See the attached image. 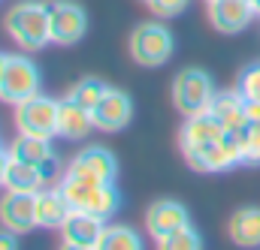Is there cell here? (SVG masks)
Listing matches in <instances>:
<instances>
[{
  "label": "cell",
  "instance_id": "obj_1",
  "mask_svg": "<svg viewBox=\"0 0 260 250\" xmlns=\"http://www.w3.org/2000/svg\"><path fill=\"white\" fill-rule=\"evenodd\" d=\"M6 33L12 43L24 52H40L52 43V27H49V3L40 0H24L9 9L6 15Z\"/></svg>",
  "mask_w": 260,
  "mask_h": 250
},
{
  "label": "cell",
  "instance_id": "obj_2",
  "mask_svg": "<svg viewBox=\"0 0 260 250\" xmlns=\"http://www.w3.org/2000/svg\"><path fill=\"white\" fill-rule=\"evenodd\" d=\"M188 166L197 172H224L239 163H245V142L242 130H224L221 139L203 142V145H185L182 148Z\"/></svg>",
  "mask_w": 260,
  "mask_h": 250
},
{
  "label": "cell",
  "instance_id": "obj_3",
  "mask_svg": "<svg viewBox=\"0 0 260 250\" xmlns=\"http://www.w3.org/2000/svg\"><path fill=\"white\" fill-rule=\"evenodd\" d=\"M215 100V88H212V78L197 69V66H188L176 75L173 81V106L185 115V118H194L200 112H209Z\"/></svg>",
  "mask_w": 260,
  "mask_h": 250
},
{
  "label": "cell",
  "instance_id": "obj_4",
  "mask_svg": "<svg viewBox=\"0 0 260 250\" xmlns=\"http://www.w3.org/2000/svg\"><path fill=\"white\" fill-rule=\"evenodd\" d=\"M58 118H61V103L43 94L15 106V127L24 136H40V139L58 136Z\"/></svg>",
  "mask_w": 260,
  "mask_h": 250
},
{
  "label": "cell",
  "instance_id": "obj_5",
  "mask_svg": "<svg viewBox=\"0 0 260 250\" xmlns=\"http://www.w3.org/2000/svg\"><path fill=\"white\" fill-rule=\"evenodd\" d=\"M130 55L142 66H160L173 58V33L157 21H145L130 33Z\"/></svg>",
  "mask_w": 260,
  "mask_h": 250
},
{
  "label": "cell",
  "instance_id": "obj_6",
  "mask_svg": "<svg viewBox=\"0 0 260 250\" xmlns=\"http://www.w3.org/2000/svg\"><path fill=\"white\" fill-rule=\"evenodd\" d=\"M37 94H40V69L34 66V61L24 58V55L9 58L3 81H0V100L18 106V103L37 97Z\"/></svg>",
  "mask_w": 260,
  "mask_h": 250
},
{
  "label": "cell",
  "instance_id": "obj_7",
  "mask_svg": "<svg viewBox=\"0 0 260 250\" xmlns=\"http://www.w3.org/2000/svg\"><path fill=\"white\" fill-rule=\"evenodd\" d=\"M64 175L79 178L85 184H112L115 175H118V163H115L112 151H106L100 145H91V148H85L73 157V163L67 166Z\"/></svg>",
  "mask_w": 260,
  "mask_h": 250
},
{
  "label": "cell",
  "instance_id": "obj_8",
  "mask_svg": "<svg viewBox=\"0 0 260 250\" xmlns=\"http://www.w3.org/2000/svg\"><path fill=\"white\" fill-rule=\"evenodd\" d=\"M49 27L55 46H76L88 30V15L73 0H55L49 3Z\"/></svg>",
  "mask_w": 260,
  "mask_h": 250
},
{
  "label": "cell",
  "instance_id": "obj_9",
  "mask_svg": "<svg viewBox=\"0 0 260 250\" xmlns=\"http://www.w3.org/2000/svg\"><path fill=\"white\" fill-rule=\"evenodd\" d=\"M9 157L37 166L46 178H55L58 169H61V160H58V154L52 151V142H49V139H40V136H24V133H18V139H12V145H9Z\"/></svg>",
  "mask_w": 260,
  "mask_h": 250
},
{
  "label": "cell",
  "instance_id": "obj_10",
  "mask_svg": "<svg viewBox=\"0 0 260 250\" xmlns=\"http://www.w3.org/2000/svg\"><path fill=\"white\" fill-rule=\"evenodd\" d=\"M0 223L12 232H30L37 226V193H15L6 190L0 199Z\"/></svg>",
  "mask_w": 260,
  "mask_h": 250
},
{
  "label": "cell",
  "instance_id": "obj_11",
  "mask_svg": "<svg viewBox=\"0 0 260 250\" xmlns=\"http://www.w3.org/2000/svg\"><path fill=\"white\" fill-rule=\"evenodd\" d=\"M188 223H191L188 208H185L182 202H176V199H157V202L145 211V229H148V235H151L154 241L173 235L176 229H182V226H188Z\"/></svg>",
  "mask_w": 260,
  "mask_h": 250
},
{
  "label": "cell",
  "instance_id": "obj_12",
  "mask_svg": "<svg viewBox=\"0 0 260 250\" xmlns=\"http://www.w3.org/2000/svg\"><path fill=\"white\" fill-rule=\"evenodd\" d=\"M91 118H94V127H97V130H103V133H118V130H124V127L130 124V118H133V103H130V97L124 91L109 88V91L103 94V100L97 103V109L91 112Z\"/></svg>",
  "mask_w": 260,
  "mask_h": 250
},
{
  "label": "cell",
  "instance_id": "obj_13",
  "mask_svg": "<svg viewBox=\"0 0 260 250\" xmlns=\"http://www.w3.org/2000/svg\"><path fill=\"white\" fill-rule=\"evenodd\" d=\"M254 6L251 0H209V21L221 33H239L251 24Z\"/></svg>",
  "mask_w": 260,
  "mask_h": 250
},
{
  "label": "cell",
  "instance_id": "obj_14",
  "mask_svg": "<svg viewBox=\"0 0 260 250\" xmlns=\"http://www.w3.org/2000/svg\"><path fill=\"white\" fill-rule=\"evenodd\" d=\"M103 229H106V223L100 217H94V214H88L82 208H70L67 220L61 223V238L70 241V244H88V247H94L97 238L103 235Z\"/></svg>",
  "mask_w": 260,
  "mask_h": 250
},
{
  "label": "cell",
  "instance_id": "obj_15",
  "mask_svg": "<svg viewBox=\"0 0 260 250\" xmlns=\"http://www.w3.org/2000/svg\"><path fill=\"white\" fill-rule=\"evenodd\" d=\"M209 112L218 118V124L224 127V130H242V127L248 124V118H245V97L239 91H221V94H215Z\"/></svg>",
  "mask_w": 260,
  "mask_h": 250
},
{
  "label": "cell",
  "instance_id": "obj_16",
  "mask_svg": "<svg viewBox=\"0 0 260 250\" xmlns=\"http://www.w3.org/2000/svg\"><path fill=\"white\" fill-rule=\"evenodd\" d=\"M70 214V202L58 187H43L37 193V226L46 229H61V223Z\"/></svg>",
  "mask_w": 260,
  "mask_h": 250
},
{
  "label": "cell",
  "instance_id": "obj_17",
  "mask_svg": "<svg viewBox=\"0 0 260 250\" xmlns=\"http://www.w3.org/2000/svg\"><path fill=\"white\" fill-rule=\"evenodd\" d=\"M227 235L239 247H260V208H239L227 223Z\"/></svg>",
  "mask_w": 260,
  "mask_h": 250
},
{
  "label": "cell",
  "instance_id": "obj_18",
  "mask_svg": "<svg viewBox=\"0 0 260 250\" xmlns=\"http://www.w3.org/2000/svg\"><path fill=\"white\" fill-rule=\"evenodd\" d=\"M91 130H94V118H91V112L82 109V106H76V103L61 100L58 136H64V139H70V142H76V139H85Z\"/></svg>",
  "mask_w": 260,
  "mask_h": 250
},
{
  "label": "cell",
  "instance_id": "obj_19",
  "mask_svg": "<svg viewBox=\"0 0 260 250\" xmlns=\"http://www.w3.org/2000/svg\"><path fill=\"white\" fill-rule=\"evenodd\" d=\"M118 205H121V196H118L115 184H97V187L88 190V196L82 199L79 208L88 211V214H94V217H100L106 223V220H112V214L118 211Z\"/></svg>",
  "mask_w": 260,
  "mask_h": 250
},
{
  "label": "cell",
  "instance_id": "obj_20",
  "mask_svg": "<svg viewBox=\"0 0 260 250\" xmlns=\"http://www.w3.org/2000/svg\"><path fill=\"white\" fill-rule=\"evenodd\" d=\"M224 136V127L218 124V118L212 112H200L194 118H188L182 127V148L185 145H203V142H215Z\"/></svg>",
  "mask_w": 260,
  "mask_h": 250
},
{
  "label": "cell",
  "instance_id": "obj_21",
  "mask_svg": "<svg viewBox=\"0 0 260 250\" xmlns=\"http://www.w3.org/2000/svg\"><path fill=\"white\" fill-rule=\"evenodd\" d=\"M46 175L30 166V163H21V160H12L9 163V172H6V190H15V193H40L46 187Z\"/></svg>",
  "mask_w": 260,
  "mask_h": 250
},
{
  "label": "cell",
  "instance_id": "obj_22",
  "mask_svg": "<svg viewBox=\"0 0 260 250\" xmlns=\"http://www.w3.org/2000/svg\"><path fill=\"white\" fill-rule=\"evenodd\" d=\"M94 247L97 250H145L142 247L139 232L130 229V226H124V223H112V226H106Z\"/></svg>",
  "mask_w": 260,
  "mask_h": 250
},
{
  "label": "cell",
  "instance_id": "obj_23",
  "mask_svg": "<svg viewBox=\"0 0 260 250\" xmlns=\"http://www.w3.org/2000/svg\"><path fill=\"white\" fill-rule=\"evenodd\" d=\"M106 91H109V85H106V81H100V78H82V81H76V85L67 91L64 100H67V103L82 106V109H88V112H94Z\"/></svg>",
  "mask_w": 260,
  "mask_h": 250
},
{
  "label": "cell",
  "instance_id": "obj_24",
  "mask_svg": "<svg viewBox=\"0 0 260 250\" xmlns=\"http://www.w3.org/2000/svg\"><path fill=\"white\" fill-rule=\"evenodd\" d=\"M157 250H203V238H200V232H197L194 226L188 223V226L176 229L173 235L160 238L157 241Z\"/></svg>",
  "mask_w": 260,
  "mask_h": 250
},
{
  "label": "cell",
  "instance_id": "obj_25",
  "mask_svg": "<svg viewBox=\"0 0 260 250\" xmlns=\"http://www.w3.org/2000/svg\"><path fill=\"white\" fill-rule=\"evenodd\" d=\"M242 142H245V163L260 166V121H248L242 127Z\"/></svg>",
  "mask_w": 260,
  "mask_h": 250
},
{
  "label": "cell",
  "instance_id": "obj_26",
  "mask_svg": "<svg viewBox=\"0 0 260 250\" xmlns=\"http://www.w3.org/2000/svg\"><path fill=\"white\" fill-rule=\"evenodd\" d=\"M236 91H239V94H242L245 100H260V61L242 69V75H239V85H236Z\"/></svg>",
  "mask_w": 260,
  "mask_h": 250
},
{
  "label": "cell",
  "instance_id": "obj_27",
  "mask_svg": "<svg viewBox=\"0 0 260 250\" xmlns=\"http://www.w3.org/2000/svg\"><path fill=\"white\" fill-rule=\"evenodd\" d=\"M188 3H191V0H148V9H151L154 15H160V18H173V15H179Z\"/></svg>",
  "mask_w": 260,
  "mask_h": 250
},
{
  "label": "cell",
  "instance_id": "obj_28",
  "mask_svg": "<svg viewBox=\"0 0 260 250\" xmlns=\"http://www.w3.org/2000/svg\"><path fill=\"white\" fill-rule=\"evenodd\" d=\"M15 235L18 232H12V229H0V250H18V241H15Z\"/></svg>",
  "mask_w": 260,
  "mask_h": 250
},
{
  "label": "cell",
  "instance_id": "obj_29",
  "mask_svg": "<svg viewBox=\"0 0 260 250\" xmlns=\"http://www.w3.org/2000/svg\"><path fill=\"white\" fill-rule=\"evenodd\" d=\"M9 163H12L9 148H3V151H0V187H6V172H9Z\"/></svg>",
  "mask_w": 260,
  "mask_h": 250
},
{
  "label": "cell",
  "instance_id": "obj_30",
  "mask_svg": "<svg viewBox=\"0 0 260 250\" xmlns=\"http://www.w3.org/2000/svg\"><path fill=\"white\" fill-rule=\"evenodd\" d=\"M245 118L260 121V100H245Z\"/></svg>",
  "mask_w": 260,
  "mask_h": 250
},
{
  "label": "cell",
  "instance_id": "obj_31",
  "mask_svg": "<svg viewBox=\"0 0 260 250\" xmlns=\"http://www.w3.org/2000/svg\"><path fill=\"white\" fill-rule=\"evenodd\" d=\"M61 250H97V247H88V244H70V241H64Z\"/></svg>",
  "mask_w": 260,
  "mask_h": 250
},
{
  "label": "cell",
  "instance_id": "obj_32",
  "mask_svg": "<svg viewBox=\"0 0 260 250\" xmlns=\"http://www.w3.org/2000/svg\"><path fill=\"white\" fill-rule=\"evenodd\" d=\"M6 63H9V55L0 52V81H3V72H6Z\"/></svg>",
  "mask_w": 260,
  "mask_h": 250
},
{
  "label": "cell",
  "instance_id": "obj_33",
  "mask_svg": "<svg viewBox=\"0 0 260 250\" xmlns=\"http://www.w3.org/2000/svg\"><path fill=\"white\" fill-rule=\"evenodd\" d=\"M251 6H254V18H260V0H251Z\"/></svg>",
  "mask_w": 260,
  "mask_h": 250
},
{
  "label": "cell",
  "instance_id": "obj_34",
  "mask_svg": "<svg viewBox=\"0 0 260 250\" xmlns=\"http://www.w3.org/2000/svg\"><path fill=\"white\" fill-rule=\"evenodd\" d=\"M0 151H3V142H0Z\"/></svg>",
  "mask_w": 260,
  "mask_h": 250
},
{
  "label": "cell",
  "instance_id": "obj_35",
  "mask_svg": "<svg viewBox=\"0 0 260 250\" xmlns=\"http://www.w3.org/2000/svg\"><path fill=\"white\" fill-rule=\"evenodd\" d=\"M142 3H148V0H142Z\"/></svg>",
  "mask_w": 260,
  "mask_h": 250
},
{
  "label": "cell",
  "instance_id": "obj_36",
  "mask_svg": "<svg viewBox=\"0 0 260 250\" xmlns=\"http://www.w3.org/2000/svg\"><path fill=\"white\" fill-rule=\"evenodd\" d=\"M206 3H209V0H206Z\"/></svg>",
  "mask_w": 260,
  "mask_h": 250
}]
</instances>
